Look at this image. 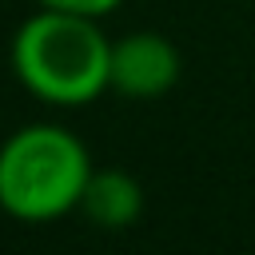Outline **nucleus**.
Instances as JSON below:
<instances>
[{
  "mask_svg": "<svg viewBox=\"0 0 255 255\" xmlns=\"http://www.w3.org/2000/svg\"><path fill=\"white\" fill-rule=\"evenodd\" d=\"M179 48L159 32H128L112 40V92L128 100H159L179 84Z\"/></svg>",
  "mask_w": 255,
  "mask_h": 255,
  "instance_id": "7ed1b4c3",
  "label": "nucleus"
},
{
  "mask_svg": "<svg viewBox=\"0 0 255 255\" xmlns=\"http://www.w3.org/2000/svg\"><path fill=\"white\" fill-rule=\"evenodd\" d=\"M12 72L28 96L52 108H88L112 92V40L100 20L36 8L12 32Z\"/></svg>",
  "mask_w": 255,
  "mask_h": 255,
  "instance_id": "f257e3e1",
  "label": "nucleus"
},
{
  "mask_svg": "<svg viewBox=\"0 0 255 255\" xmlns=\"http://www.w3.org/2000/svg\"><path fill=\"white\" fill-rule=\"evenodd\" d=\"M92 151L64 124H24L0 143V211L20 223H52L80 211Z\"/></svg>",
  "mask_w": 255,
  "mask_h": 255,
  "instance_id": "f03ea898",
  "label": "nucleus"
},
{
  "mask_svg": "<svg viewBox=\"0 0 255 255\" xmlns=\"http://www.w3.org/2000/svg\"><path fill=\"white\" fill-rule=\"evenodd\" d=\"M36 4L40 8H56V12H72V16H88V20H104L124 0H36Z\"/></svg>",
  "mask_w": 255,
  "mask_h": 255,
  "instance_id": "39448f33",
  "label": "nucleus"
},
{
  "mask_svg": "<svg viewBox=\"0 0 255 255\" xmlns=\"http://www.w3.org/2000/svg\"><path fill=\"white\" fill-rule=\"evenodd\" d=\"M80 215L100 231H128L143 215V183L124 167H96L80 195Z\"/></svg>",
  "mask_w": 255,
  "mask_h": 255,
  "instance_id": "20e7f679",
  "label": "nucleus"
}]
</instances>
